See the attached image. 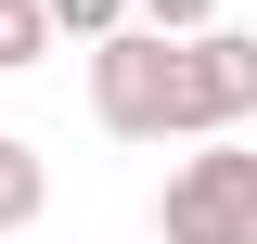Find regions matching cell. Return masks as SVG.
<instances>
[{"label": "cell", "mask_w": 257, "mask_h": 244, "mask_svg": "<svg viewBox=\"0 0 257 244\" xmlns=\"http://www.w3.org/2000/svg\"><path fill=\"white\" fill-rule=\"evenodd\" d=\"M155 244H257V154L244 142L180 154L167 193H155Z\"/></svg>", "instance_id": "6da1fadb"}, {"label": "cell", "mask_w": 257, "mask_h": 244, "mask_svg": "<svg viewBox=\"0 0 257 244\" xmlns=\"http://www.w3.org/2000/svg\"><path fill=\"white\" fill-rule=\"evenodd\" d=\"M90 116L116 129V142H180V39L128 26L90 52Z\"/></svg>", "instance_id": "7a4b0ae2"}, {"label": "cell", "mask_w": 257, "mask_h": 244, "mask_svg": "<svg viewBox=\"0 0 257 244\" xmlns=\"http://www.w3.org/2000/svg\"><path fill=\"white\" fill-rule=\"evenodd\" d=\"M257 116V26L180 39V142H231Z\"/></svg>", "instance_id": "3957f363"}, {"label": "cell", "mask_w": 257, "mask_h": 244, "mask_svg": "<svg viewBox=\"0 0 257 244\" xmlns=\"http://www.w3.org/2000/svg\"><path fill=\"white\" fill-rule=\"evenodd\" d=\"M39 193H52L39 142H13V129H0V231H26V218H39Z\"/></svg>", "instance_id": "277c9868"}, {"label": "cell", "mask_w": 257, "mask_h": 244, "mask_svg": "<svg viewBox=\"0 0 257 244\" xmlns=\"http://www.w3.org/2000/svg\"><path fill=\"white\" fill-rule=\"evenodd\" d=\"M52 52V0H0V77H26Z\"/></svg>", "instance_id": "5b68a950"}, {"label": "cell", "mask_w": 257, "mask_h": 244, "mask_svg": "<svg viewBox=\"0 0 257 244\" xmlns=\"http://www.w3.org/2000/svg\"><path fill=\"white\" fill-rule=\"evenodd\" d=\"M128 26H142V0H52V39H90L103 52V39H128Z\"/></svg>", "instance_id": "8992f818"}, {"label": "cell", "mask_w": 257, "mask_h": 244, "mask_svg": "<svg viewBox=\"0 0 257 244\" xmlns=\"http://www.w3.org/2000/svg\"><path fill=\"white\" fill-rule=\"evenodd\" d=\"M142 26L155 39H219V0H142Z\"/></svg>", "instance_id": "52a82bcc"}]
</instances>
